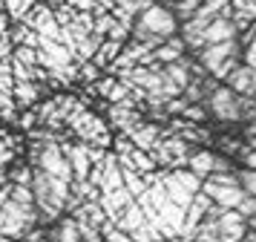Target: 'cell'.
<instances>
[{
    "label": "cell",
    "instance_id": "cell-1",
    "mask_svg": "<svg viewBox=\"0 0 256 242\" xmlns=\"http://www.w3.org/2000/svg\"><path fill=\"white\" fill-rule=\"evenodd\" d=\"M204 115H213L222 124H242V121H256V104L248 95L233 92L230 87H213L204 95Z\"/></svg>",
    "mask_w": 256,
    "mask_h": 242
},
{
    "label": "cell",
    "instance_id": "cell-2",
    "mask_svg": "<svg viewBox=\"0 0 256 242\" xmlns=\"http://www.w3.org/2000/svg\"><path fill=\"white\" fill-rule=\"evenodd\" d=\"M176 32V18L164 6H150L141 15V23L136 26V38L144 44H164Z\"/></svg>",
    "mask_w": 256,
    "mask_h": 242
},
{
    "label": "cell",
    "instance_id": "cell-3",
    "mask_svg": "<svg viewBox=\"0 0 256 242\" xmlns=\"http://www.w3.org/2000/svg\"><path fill=\"white\" fill-rule=\"evenodd\" d=\"M224 87H230L233 92H239V95H254L256 92V69L250 67H233V72L228 75V84Z\"/></svg>",
    "mask_w": 256,
    "mask_h": 242
},
{
    "label": "cell",
    "instance_id": "cell-4",
    "mask_svg": "<svg viewBox=\"0 0 256 242\" xmlns=\"http://www.w3.org/2000/svg\"><path fill=\"white\" fill-rule=\"evenodd\" d=\"M242 182L248 193H256V170H242Z\"/></svg>",
    "mask_w": 256,
    "mask_h": 242
},
{
    "label": "cell",
    "instance_id": "cell-5",
    "mask_svg": "<svg viewBox=\"0 0 256 242\" xmlns=\"http://www.w3.org/2000/svg\"><path fill=\"white\" fill-rule=\"evenodd\" d=\"M9 6H12V12H14V15H24V12L29 9V0H12Z\"/></svg>",
    "mask_w": 256,
    "mask_h": 242
}]
</instances>
